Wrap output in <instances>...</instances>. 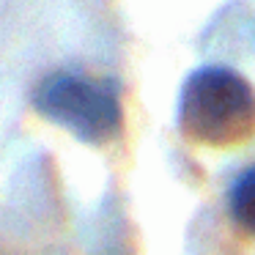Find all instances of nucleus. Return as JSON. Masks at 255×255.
Instances as JSON below:
<instances>
[{
	"label": "nucleus",
	"mask_w": 255,
	"mask_h": 255,
	"mask_svg": "<svg viewBox=\"0 0 255 255\" xmlns=\"http://www.w3.org/2000/svg\"><path fill=\"white\" fill-rule=\"evenodd\" d=\"M176 121L187 140L228 148L255 137V88L228 66H198L178 91Z\"/></svg>",
	"instance_id": "nucleus-1"
},
{
	"label": "nucleus",
	"mask_w": 255,
	"mask_h": 255,
	"mask_svg": "<svg viewBox=\"0 0 255 255\" xmlns=\"http://www.w3.org/2000/svg\"><path fill=\"white\" fill-rule=\"evenodd\" d=\"M33 107L47 121L72 132L80 143L105 145L121 132V85L113 77L61 69L36 85Z\"/></svg>",
	"instance_id": "nucleus-2"
},
{
	"label": "nucleus",
	"mask_w": 255,
	"mask_h": 255,
	"mask_svg": "<svg viewBox=\"0 0 255 255\" xmlns=\"http://www.w3.org/2000/svg\"><path fill=\"white\" fill-rule=\"evenodd\" d=\"M228 209L231 217L244 233L255 236V165L242 170L228 189Z\"/></svg>",
	"instance_id": "nucleus-3"
}]
</instances>
